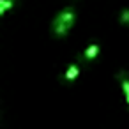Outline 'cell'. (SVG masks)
Here are the masks:
<instances>
[{"instance_id":"obj_1","label":"cell","mask_w":129,"mask_h":129,"mask_svg":"<svg viewBox=\"0 0 129 129\" xmlns=\"http://www.w3.org/2000/svg\"><path fill=\"white\" fill-rule=\"evenodd\" d=\"M74 21H76V13H74V9H73V7L62 9V11L53 18V21H51V32H53V36H57V37H66L67 32L73 28Z\"/></svg>"},{"instance_id":"obj_2","label":"cell","mask_w":129,"mask_h":129,"mask_svg":"<svg viewBox=\"0 0 129 129\" xmlns=\"http://www.w3.org/2000/svg\"><path fill=\"white\" fill-rule=\"evenodd\" d=\"M99 51H101V46H99L97 43H90V44L85 48V51H83V55H81V60H94V58L99 55Z\"/></svg>"},{"instance_id":"obj_3","label":"cell","mask_w":129,"mask_h":129,"mask_svg":"<svg viewBox=\"0 0 129 129\" xmlns=\"http://www.w3.org/2000/svg\"><path fill=\"white\" fill-rule=\"evenodd\" d=\"M78 74H80V66L78 64H71V66H67V69L64 73V80L67 83H71V81H74L78 78Z\"/></svg>"},{"instance_id":"obj_4","label":"cell","mask_w":129,"mask_h":129,"mask_svg":"<svg viewBox=\"0 0 129 129\" xmlns=\"http://www.w3.org/2000/svg\"><path fill=\"white\" fill-rule=\"evenodd\" d=\"M117 76L120 78L122 90H124V97H125V103H127V106H129V76H127V73H125V71H120Z\"/></svg>"},{"instance_id":"obj_5","label":"cell","mask_w":129,"mask_h":129,"mask_svg":"<svg viewBox=\"0 0 129 129\" xmlns=\"http://www.w3.org/2000/svg\"><path fill=\"white\" fill-rule=\"evenodd\" d=\"M16 4V0H0V14H6L7 11H11Z\"/></svg>"},{"instance_id":"obj_6","label":"cell","mask_w":129,"mask_h":129,"mask_svg":"<svg viewBox=\"0 0 129 129\" xmlns=\"http://www.w3.org/2000/svg\"><path fill=\"white\" fill-rule=\"evenodd\" d=\"M118 21H120L122 25H129V9H122V11H120Z\"/></svg>"}]
</instances>
